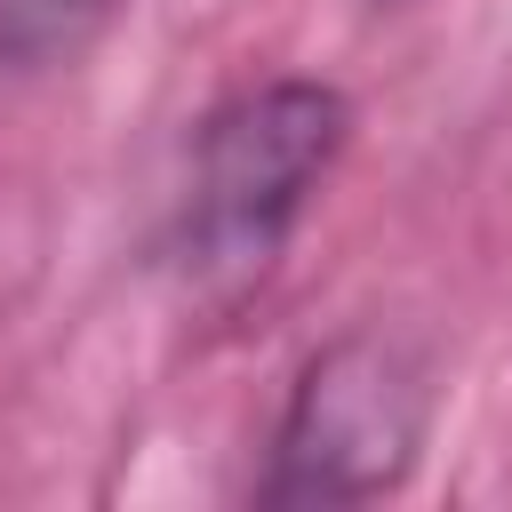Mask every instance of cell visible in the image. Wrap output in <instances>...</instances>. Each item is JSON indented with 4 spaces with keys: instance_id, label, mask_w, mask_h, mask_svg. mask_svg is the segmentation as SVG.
<instances>
[{
    "instance_id": "cell-1",
    "label": "cell",
    "mask_w": 512,
    "mask_h": 512,
    "mask_svg": "<svg viewBox=\"0 0 512 512\" xmlns=\"http://www.w3.org/2000/svg\"><path fill=\"white\" fill-rule=\"evenodd\" d=\"M352 144V96L312 72H272L232 88L192 128V168L176 200V264L200 296H240L272 272L312 192Z\"/></svg>"
},
{
    "instance_id": "cell-2",
    "label": "cell",
    "mask_w": 512,
    "mask_h": 512,
    "mask_svg": "<svg viewBox=\"0 0 512 512\" xmlns=\"http://www.w3.org/2000/svg\"><path fill=\"white\" fill-rule=\"evenodd\" d=\"M432 400L440 384L416 336L384 320L328 336L288 376V400L272 416L264 472L248 496L264 512H344V504L400 496L408 472L424 464Z\"/></svg>"
},
{
    "instance_id": "cell-3",
    "label": "cell",
    "mask_w": 512,
    "mask_h": 512,
    "mask_svg": "<svg viewBox=\"0 0 512 512\" xmlns=\"http://www.w3.org/2000/svg\"><path fill=\"white\" fill-rule=\"evenodd\" d=\"M128 0H0V72H48L64 56H80Z\"/></svg>"
}]
</instances>
